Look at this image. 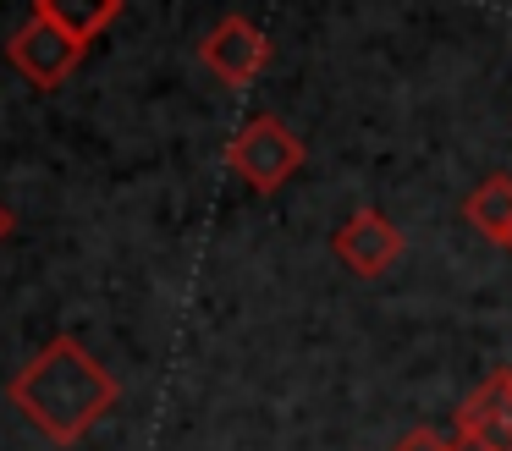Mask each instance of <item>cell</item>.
Returning a JSON list of instances; mask_svg holds the SVG:
<instances>
[{"instance_id": "9c48e42d", "label": "cell", "mask_w": 512, "mask_h": 451, "mask_svg": "<svg viewBox=\"0 0 512 451\" xmlns=\"http://www.w3.org/2000/svg\"><path fill=\"white\" fill-rule=\"evenodd\" d=\"M391 451H457V446L446 435H435V429H413V435H402Z\"/></svg>"}, {"instance_id": "7c38bea8", "label": "cell", "mask_w": 512, "mask_h": 451, "mask_svg": "<svg viewBox=\"0 0 512 451\" xmlns=\"http://www.w3.org/2000/svg\"><path fill=\"white\" fill-rule=\"evenodd\" d=\"M507 374H512V369H507Z\"/></svg>"}, {"instance_id": "ba28073f", "label": "cell", "mask_w": 512, "mask_h": 451, "mask_svg": "<svg viewBox=\"0 0 512 451\" xmlns=\"http://www.w3.org/2000/svg\"><path fill=\"white\" fill-rule=\"evenodd\" d=\"M463 215L479 237L507 242L512 237V176H485V182L463 198Z\"/></svg>"}, {"instance_id": "7a4b0ae2", "label": "cell", "mask_w": 512, "mask_h": 451, "mask_svg": "<svg viewBox=\"0 0 512 451\" xmlns=\"http://www.w3.org/2000/svg\"><path fill=\"white\" fill-rule=\"evenodd\" d=\"M226 165H232L254 193H281V187L303 171V138L276 116H254L232 143H226Z\"/></svg>"}, {"instance_id": "277c9868", "label": "cell", "mask_w": 512, "mask_h": 451, "mask_svg": "<svg viewBox=\"0 0 512 451\" xmlns=\"http://www.w3.org/2000/svg\"><path fill=\"white\" fill-rule=\"evenodd\" d=\"M199 61L210 66L226 88H243V83H254V77L265 72L270 39H265V28H259V22H248V17H221L210 33H204Z\"/></svg>"}, {"instance_id": "3957f363", "label": "cell", "mask_w": 512, "mask_h": 451, "mask_svg": "<svg viewBox=\"0 0 512 451\" xmlns=\"http://www.w3.org/2000/svg\"><path fill=\"white\" fill-rule=\"evenodd\" d=\"M83 50H89V44H78L72 33H61L56 22H45V17H28L23 28L6 39V61H12L17 77H23L28 88H39V94L67 83V77L78 72Z\"/></svg>"}, {"instance_id": "52a82bcc", "label": "cell", "mask_w": 512, "mask_h": 451, "mask_svg": "<svg viewBox=\"0 0 512 451\" xmlns=\"http://www.w3.org/2000/svg\"><path fill=\"white\" fill-rule=\"evenodd\" d=\"M34 17L56 22L61 33H72L78 44H89L94 33H105L122 17V0H34Z\"/></svg>"}, {"instance_id": "8992f818", "label": "cell", "mask_w": 512, "mask_h": 451, "mask_svg": "<svg viewBox=\"0 0 512 451\" xmlns=\"http://www.w3.org/2000/svg\"><path fill=\"white\" fill-rule=\"evenodd\" d=\"M457 451H512V374H490L457 413Z\"/></svg>"}, {"instance_id": "30bf717a", "label": "cell", "mask_w": 512, "mask_h": 451, "mask_svg": "<svg viewBox=\"0 0 512 451\" xmlns=\"http://www.w3.org/2000/svg\"><path fill=\"white\" fill-rule=\"evenodd\" d=\"M12 226H17V215H12V209H6V198H0V242L12 237Z\"/></svg>"}, {"instance_id": "6da1fadb", "label": "cell", "mask_w": 512, "mask_h": 451, "mask_svg": "<svg viewBox=\"0 0 512 451\" xmlns=\"http://www.w3.org/2000/svg\"><path fill=\"white\" fill-rule=\"evenodd\" d=\"M122 385L116 374L83 347L78 336H56L12 374L6 402L50 440V446H78L94 424L116 407Z\"/></svg>"}, {"instance_id": "8fae6325", "label": "cell", "mask_w": 512, "mask_h": 451, "mask_svg": "<svg viewBox=\"0 0 512 451\" xmlns=\"http://www.w3.org/2000/svg\"><path fill=\"white\" fill-rule=\"evenodd\" d=\"M501 248H507V253H512V237H507V242H501Z\"/></svg>"}, {"instance_id": "5b68a950", "label": "cell", "mask_w": 512, "mask_h": 451, "mask_svg": "<svg viewBox=\"0 0 512 451\" xmlns=\"http://www.w3.org/2000/svg\"><path fill=\"white\" fill-rule=\"evenodd\" d=\"M331 253L347 264L353 275H364V281H375V275H386L391 264L402 259V231L391 226L380 209H353V215L336 226L331 237Z\"/></svg>"}]
</instances>
